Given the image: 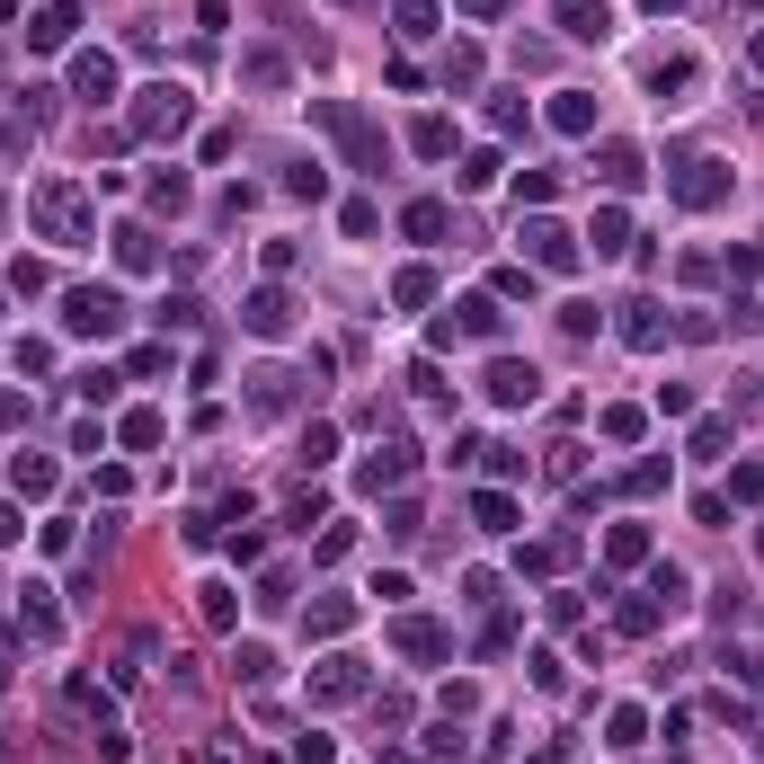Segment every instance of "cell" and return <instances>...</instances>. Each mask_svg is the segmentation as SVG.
Masks as SVG:
<instances>
[{"label": "cell", "mask_w": 764, "mask_h": 764, "mask_svg": "<svg viewBox=\"0 0 764 764\" xmlns=\"http://www.w3.org/2000/svg\"><path fill=\"white\" fill-rule=\"evenodd\" d=\"M312 125L329 133V143L346 152V169H374L383 178V161H391V143H383V125L356 107V98H312Z\"/></svg>", "instance_id": "1"}, {"label": "cell", "mask_w": 764, "mask_h": 764, "mask_svg": "<svg viewBox=\"0 0 764 764\" xmlns=\"http://www.w3.org/2000/svg\"><path fill=\"white\" fill-rule=\"evenodd\" d=\"M27 214H36V232L54 240V249H90V187H72V178H45L36 196H27Z\"/></svg>", "instance_id": "2"}, {"label": "cell", "mask_w": 764, "mask_h": 764, "mask_svg": "<svg viewBox=\"0 0 764 764\" xmlns=\"http://www.w3.org/2000/svg\"><path fill=\"white\" fill-rule=\"evenodd\" d=\"M187 125H196L187 81H152V90H133V116H125V133H133V143H178Z\"/></svg>", "instance_id": "3"}, {"label": "cell", "mask_w": 764, "mask_h": 764, "mask_svg": "<svg viewBox=\"0 0 764 764\" xmlns=\"http://www.w3.org/2000/svg\"><path fill=\"white\" fill-rule=\"evenodd\" d=\"M729 187H738V169L729 161H684V169H667V196L684 204V214H712V204H729Z\"/></svg>", "instance_id": "4"}, {"label": "cell", "mask_w": 764, "mask_h": 764, "mask_svg": "<svg viewBox=\"0 0 764 764\" xmlns=\"http://www.w3.org/2000/svg\"><path fill=\"white\" fill-rule=\"evenodd\" d=\"M62 329H72V338H116V329H125V294H116V285L62 294Z\"/></svg>", "instance_id": "5"}, {"label": "cell", "mask_w": 764, "mask_h": 764, "mask_svg": "<svg viewBox=\"0 0 764 764\" xmlns=\"http://www.w3.org/2000/svg\"><path fill=\"white\" fill-rule=\"evenodd\" d=\"M516 240H525V258L551 267V275H569V267H578V232H569V223H551V214H525Z\"/></svg>", "instance_id": "6"}, {"label": "cell", "mask_w": 764, "mask_h": 764, "mask_svg": "<svg viewBox=\"0 0 764 764\" xmlns=\"http://www.w3.org/2000/svg\"><path fill=\"white\" fill-rule=\"evenodd\" d=\"M436 338H445V346H454V338H480V346H498V338H507V312H498V294H471V303H454V320H445Z\"/></svg>", "instance_id": "7"}, {"label": "cell", "mask_w": 764, "mask_h": 764, "mask_svg": "<svg viewBox=\"0 0 764 764\" xmlns=\"http://www.w3.org/2000/svg\"><path fill=\"white\" fill-rule=\"evenodd\" d=\"M391 649L419 658V667H436V658H454V632H445V622H427V613H400V622H391Z\"/></svg>", "instance_id": "8"}, {"label": "cell", "mask_w": 764, "mask_h": 764, "mask_svg": "<svg viewBox=\"0 0 764 764\" xmlns=\"http://www.w3.org/2000/svg\"><path fill=\"white\" fill-rule=\"evenodd\" d=\"M409 471H419V454H409V445H374V454L356 462V490H365V498H383V490H409Z\"/></svg>", "instance_id": "9"}, {"label": "cell", "mask_w": 764, "mask_h": 764, "mask_svg": "<svg viewBox=\"0 0 764 764\" xmlns=\"http://www.w3.org/2000/svg\"><path fill=\"white\" fill-rule=\"evenodd\" d=\"M72 27H81V0H36L27 45H36V54H62V45H72Z\"/></svg>", "instance_id": "10"}, {"label": "cell", "mask_w": 764, "mask_h": 764, "mask_svg": "<svg viewBox=\"0 0 764 764\" xmlns=\"http://www.w3.org/2000/svg\"><path fill=\"white\" fill-rule=\"evenodd\" d=\"M490 400H498V409H533V400H542V374L516 365V356H490Z\"/></svg>", "instance_id": "11"}, {"label": "cell", "mask_w": 764, "mask_h": 764, "mask_svg": "<svg viewBox=\"0 0 764 764\" xmlns=\"http://www.w3.org/2000/svg\"><path fill=\"white\" fill-rule=\"evenodd\" d=\"M240 320H249V338H294V294L285 285H258Z\"/></svg>", "instance_id": "12"}, {"label": "cell", "mask_w": 764, "mask_h": 764, "mask_svg": "<svg viewBox=\"0 0 764 764\" xmlns=\"http://www.w3.org/2000/svg\"><path fill=\"white\" fill-rule=\"evenodd\" d=\"M116 81H125V72H116V54H107V45L72 54V90H81L90 107H107V98H116Z\"/></svg>", "instance_id": "13"}, {"label": "cell", "mask_w": 764, "mask_h": 764, "mask_svg": "<svg viewBox=\"0 0 764 764\" xmlns=\"http://www.w3.org/2000/svg\"><path fill=\"white\" fill-rule=\"evenodd\" d=\"M365 693V658H320L312 667V703H356Z\"/></svg>", "instance_id": "14"}, {"label": "cell", "mask_w": 764, "mask_h": 764, "mask_svg": "<svg viewBox=\"0 0 764 764\" xmlns=\"http://www.w3.org/2000/svg\"><path fill=\"white\" fill-rule=\"evenodd\" d=\"M551 19H561L569 45H604V36H613V10H604V0H561Z\"/></svg>", "instance_id": "15"}, {"label": "cell", "mask_w": 764, "mask_h": 764, "mask_svg": "<svg viewBox=\"0 0 764 764\" xmlns=\"http://www.w3.org/2000/svg\"><path fill=\"white\" fill-rule=\"evenodd\" d=\"M703 81V62L693 54H667V62H649V90H658V107H684V90Z\"/></svg>", "instance_id": "16"}, {"label": "cell", "mask_w": 764, "mask_h": 764, "mask_svg": "<svg viewBox=\"0 0 764 764\" xmlns=\"http://www.w3.org/2000/svg\"><path fill=\"white\" fill-rule=\"evenodd\" d=\"M249 409H258V419H275V409H294V374H285V365L249 374Z\"/></svg>", "instance_id": "17"}, {"label": "cell", "mask_w": 764, "mask_h": 764, "mask_svg": "<svg viewBox=\"0 0 764 764\" xmlns=\"http://www.w3.org/2000/svg\"><path fill=\"white\" fill-rule=\"evenodd\" d=\"M596 178H604V187H640L649 169H640V152H632V143H596Z\"/></svg>", "instance_id": "18"}, {"label": "cell", "mask_w": 764, "mask_h": 764, "mask_svg": "<svg viewBox=\"0 0 764 764\" xmlns=\"http://www.w3.org/2000/svg\"><path fill=\"white\" fill-rule=\"evenodd\" d=\"M551 125H561V133H596V98L587 90H551Z\"/></svg>", "instance_id": "19"}, {"label": "cell", "mask_w": 764, "mask_h": 764, "mask_svg": "<svg viewBox=\"0 0 764 764\" xmlns=\"http://www.w3.org/2000/svg\"><path fill=\"white\" fill-rule=\"evenodd\" d=\"M604 561H613V569H640V561H649V525H613V533H604Z\"/></svg>", "instance_id": "20"}, {"label": "cell", "mask_w": 764, "mask_h": 764, "mask_svg": "<svg viewBox=\"0 0 764 764\" xmlns=\"http://www.w3.org/2000/svg\"><path fill=\"white\" fill-rule=\"evenodd\" d=\"M346 622H356V604H346V596H320V604L303 613V632H312V640H338Z\"/></svg>", "instance_id": "21"}, {"label": "cell", "mask_w": 764, "mask_h": 764, "mask_svg": "<svg viewBox=\"0 0 764 764\" xmlns=\"http://www.w3.org/2000/svg\"><path fill=\"white\" fill-rule=\"evenodd\" d=\"M587 240H596V258H622V240H632V223H622V204H596Z\"/></svg>", "instance_id": "22"}, {"label": "cell", "mask_w": 764, "mask_h": 764, "mask_svg": "<svg viewBox=\"0 0 764 764\" xmlns=\"http://www.w3.org/2000/svg\"><path fill=\"white\" fill-rule=\"evenodd\" d=\"M10 490H19V498H54V462H45V454H19V462H10Z\"/></svg>", "instance_id": "23"}, {"label": "cell", "mask_w": 764, "mask_h": 764, "mask_svg": "<svg viewBox=\"0 0 764 764\" xmlns=\"http://www.w3.org/2000/svg\"><path fill=\"white\" fill-rule=\"evenodd\" d=\"M19 632H27V640H62V613L45 604V587H27V604H19Z\"/></svg>", "instance_id": "24"}, {"label": "cell", "mask_w": 764, "mask_h": 764, "mask_svg": "<svg viewBox=\"0 0 764 764\" xmlns=\"http://www.w3.org/2000/svg\"><path fill=\"white\" fill-rule=\"evenodd\" d=\"M667 329H675V320H667L658 303H632V320H622V338H632V346H667Z\"/></svg>", "instance_id": "25"}, {"label": "cell", "mask_w": 764, "mask_h": 764, "mask_svg": "<svg viewBox=\"0 0 764 764\" xmlns=\"http://www.w3.org/2000/svg\"><path fill=\"white\" fill-rule=\"evenodd\" d=\"M240 81H249V90H285V54L249 45V54H240Z\"/></svg>", "instance_id": "26"}, {"label": "cell", "mask_w": 764, "mask_h": 764, "mask_svg": "<svg viewBox=\"0 0 764 764\" xmlns=\"http://www.w3.org/2000/svg\"><path fill=\"white\" fill-rule=\"evenodd\" d=\"M116 436H125L133 454H152V445L169 436V419H161V409H125V427H116Z\"/></svg>", "instance_id": "27"}, {"label": "cell", "mask_w": 764, "mask_h": 764, "mask_svg": "<svg viewBox=\"0 0 764 764\" xmlns=\"http://www.w3.org/2000/svg\"><path fill=\"white\" fill-rule=\"evenodd\" d=\"M409 152H419V161H445V152H454V125H445V116H419V125H409Z\"/></svg>", "instance_id": "28"}, {"label": "cell", "mask_w": 764, "mask_h": 764, "mask_svg": "<svg viewBox=\"0 0 764 764\" xmlns=\"http://www.w3.org/2000/svg\"><path fill=\"white\" fill-rule=\"evenodd\" d=\"M400 232L436 249V240H445V204H436V196H419V204H409V214H400Z\"/></svg>", "instance_id": "29"}, {"label": "cell", "mask_w": 764, "mask_h": 764, "mask_svg": "<svg viewBox=\"0 0 764 764\" xmlns=\"http://www.w3.org/2000/svg\"><path fill=\"white\" fill-rule=\"evenodd\" d=\"M471 516H480V533H516V498H507V490H480Z\"/></svg>", "instance_id": "30"}, {"label": "cell", "mask_w": 764, "mask_h": 764, "mask_svg": "<svg viewBox=\"0 0 764 764\" xmlns=\"http://www.w3.org/2000/svg\"><path fill=\"white\" fill-rule=\"evenodd\" d=\"M161 249H152V232L143 223H116V267H152Z\"/></svg>", "instance_id": "31"}, {"label": "cell", "mask_w": 764, "mask_h": 764, "mask_svg": "<svg viewBox=\"0 0 764 764\" xmlns=\"http://www.w3.org/2000/svg\"><path fill=\"white\" fill-rule=\"evenodd\" d=\"M427 294H436V275H427V267H400V275H391V303H400V312H419Z\"/></svg>", "instance_id": "32"}, {"label": "cell", "mask_w": 764, "mask_h": 764, "mask_svg": "<svg viewBox=\"0 0 764 764\" xmlns=\"http://www.w3.org/2000/svg\"><path fill=\"white\" fill-rule=\"evenodd\" d=\"M232 675H240V684H267V675H275L267 640H240V649H232Z\"/></svg>", "instance_id": "33"}, {"label": "cell", "mask_w": 764, "mask_h": 764, "mask_svg": "<svg viewBox=\"0 0 764 764\" xmlns=\"http://www.w3.org/2000/svg\"><path fill=\"white\" fill-rule=\"evenodd\" d=\"M667 471H675V462L649 454V462H632V480H622V490H632V498H658V490H667Z\"/></svg>", "instance_id": "34"}, {"label": "cell", "mask_w": 764, "mask_h": 764, "mask_svg": "<svg viewBox=\"0 0 764 764\" xmlns=\"http://www.w3.org/2000/svg\"><path fill=\"white\" fill-rule=\"evenodd\" d=\"M152 214H187V178H178V169L152 178Z\"/></svg>", "instance_id": "35"}, {"label": "cell", "mask_w": 764, "mask_h": 764, "mask_svg": "<svg viewBox=\"0 0 764 764\" xmlns=\"http://www.w3.org/2000/svg\"><path fill=\"white\" fill-rule=\"evenodd\" d=\"M285 187H294V196H312V204H320V196H329V169H320V161H294V169H285Z\"/></svg>", "instance_id": "36"}, {"label": "cell", "mask_w": 764, "mask_h": 764, "mask_svg": "<svg viewBox=\"0 0 764 764\" xmlns=\"http://www.w3.org/2000/svg\"><path fill=\"white\" fill-rule=\"evenodd\" d=\"M72 712H81V720H98V729L116 720V703H107V693H98V684H72Z\"/></svg>", "instance_id": "37"}, {"label": "cell", "mask_w": 764, "mask_h": 764, "mask_svg": "<svg viewBox=\"0 0 764 764\" xmlns=\"http://www.w3.org/2000/svg\"><path fill=\"white\" fill-rule=\"evenodd\" d=\"M400 36H436V0H400Z\"/></svg>", "instance_id": "38"}, {"label": "cell", "mask_w": 764, "mask_h": 764, "mask_svg": "<svg viewBox=\"0 0 764 764\" xmlns=\"http://www.w3.org/2000/svg\"><path fill=\"white\" fill-rule=\"evenodd\" d=\"M338 454V427H303V471H320Z\"/></svg>", "instance_id": "39"}, {"label": "cell", "mask_w": 764, "mask_h": 764, "mask_svg": "<svg viewBox=\"0 0 764 764\" xmlns=\"http://www.w3.org/2000/svg\"><path fill=\"white\" fill-rule=\"evenodd\" d=\"M720 667H729L738 684H764V649H720Z\"/></svg>", "instance_id": "40"}, {"label": "cell", "mask_w": 764, "mask_h": 764, "mask_svg": "<svg viewBox=\"0 0 764 764\" xmlns=\"http://www.w3.org/2000/svg\"><path fill=\"white\" fill-rule=\"evenodd\" d=\"M445 81H454V90H471V81H480V54H471V45H454V54H445Z\"/></svg>", "instance_id": "41"}, {"label": "cell", "mask_w": 764, "mask_h": 764, "mask_svg": "<svg viewBox=\"0 0 764 764\" xmlns=\"http://www.w3.org/2000/svg\"><path fill=\"white\" fill-rule=\"evenodd\" d=\"M490 178H498V152H471V161L454 169V187H490Z\"/></svg>", "instance_id": "42"}, {"label": "cell", "mask_w": 764, "mask_h": 764, "mask_svg": "<svg viewBox=\"0 0 764 764\" xmlns=\"http://www.w3.org/2000/svg\"><path fill=\"white\" fill-rule=\"evenodd\" d=\"M10 294H45V258H10Z\"/></svg>", "instance_id": "43"}, {"label": "cell", "mask_w": 764, "mask_h": 764, "mask_svg": "<svg viewBox=\"0 0 764 764\" xmlns=\"http://www.w3.org/2000/svg\"><path fill=\"white\" fill-rule=\"evenodd\" d=\"M498 303H533V267H498Z\"/></svg>", "instance_id": "44"}, {"label": "cell", "mask_w": 764, "mask_h": 764, "mask_svg": "<svg viewBox=\"0 0 764 764\" xmlns=\"http://www.w3.org/2000/svg\"><path fill=\"white\" fill-rule=\"evenodd\" d=\"M640 729H649L640 712H613V720H604V747H640Z\"/></svg>", "instance_id": "45"}, {"label": "cell", "mask_w": 764, "mask_h": 764, "mask_svg": "<svg viewBox=\"0 0 764 764\" xmlns=\"http://www.w3.org/2000/svg\"><path fill=\"white\" fill-rule=\"evenodd\" d=\"M729 498H747V507L764 498V462H738V471H729Z\"/></svg>", "instance_id": "46"}, {"label": "cell", "mask_w": 764, "mask_h": 764, "mask_svg": "<svg viewBox=\"0 0 764 764\" xmlns=\"http://www.w3.org/2000/svg\"><path fill=\"white\" fill-rule=\"evenodd\" d=\"M729 436H738L729 419H703V427H693V454H729Z\"/></svg>", "instance_id": "47"}, {"label": "cell", "mask_w": 764, "mask_h": 764, "mask_svg": "<svg viewBox=\"0 0 764 764\" xmlns=\"http://www.w3.org/2000/svg\"><path fill=\"white\" fill-rule=\"evenodd\" d=\"M551 187H561L551 169H525V178H516V204H551Z\"/></svg>", "instance_id": "48"}, {"label": "cell", "mask_w": 764, "mask_h": 764, "mask_svg": "<svg viewBox=\"0 0 764 764\" xmlns=\"http://www.w3.org/2000/svg\"><path fill=\"white\" fill-rule=\"evenodd\" d=\"M490 125H498V133H525V98L498 90V98H490Z\"/></svg>", "instance_id": "49"}, {"label": "cell", "mask_w": 764, "mask_h": 764, "mask_svg": "<svg viewBox=\"0 0 764 764\" xmlns=\"http://www.w3.org/2000/svg\"><path fill=\"white\" fill-rule=\"evenodd\" d=\"M116 383H125V374H107V365H90V374H81V400L98 409V400H116Z\"/></svg>", "instance_id": "50"}, {"label": "cell", "mask_w": 764, "mask_h": 764, "mask_svg": "<svg viewBox=\"0 0 764 764\" xmlns=\"http://www.w3.org/2000/svg\"><path fill=\"white\" fill-rule=\"evenodd\" d=\"M294 764H338V747H329L320 729H303V738H294Z\"/></svg>", "instance_id": "51"}, {"label": "cell", "mask_w": 764, "mask_h": 764, "mask_svg": "<svg viewBox=\"0 0 764 764\" xmlns=\"http://www.w3.org/2000/svg\"><path fill=\"white\" fill-rule=\"evenodd\" d=\"M161 329H196V294H169L161 303Z\"/></svg>", "instance_id": "52"}, {"label": "cell", "mask_w": 764, "mask_h": 764, "mask_svg": "<svg viewBox=\"0 0 764 764\" xmlns=\"http://www.w3.org/2000/svg\"><path fill=\"white\" fill-rule=\"evenodd\" d=\"M454 10H462V19H507L516 0H454Z\"/></svg>", "instance_id": "53"}, {"label": "cell", "mask_w": 764, "mask_h": 764, "mask_svg": "<svg viewBox=\"0 0 764 764\" xmlns=\"http://www.w3.org/2000/svg\"><path fill=\"white\" fill-rule=\"evenodd\" d=\"M19 533H27V516H19L10 498H0V542H19Z\"/></svg>", "instance_id": "54"}, {"label": "cell", "mask_w": 764, "mask_h": 764, "mask_svg": "<svg viewBox=\"0 0 764 764\" xmlns=\"http://www.w3.org/2000/svg\"><path fill=\"white\" fill-rule=\"evenodd\" d=\"M640 10H649V19H675V10H684V0H640Z\"/></svg>", "instance_id": "55"}, {"label": "cell", "mask_w": 764, "mask_h": 764, "mask_svg": "<svg viewBox=\"0 0 764 764\" xmlns=\"http://www.w3.org/2000/svg\"><path fill=\"white\" fill-rule=\"evenodd\" d=\"M204 764H240V755H232V747H204Z\"/></svg>", "instance_id": "56"}, {"label": "cell", "mask_w": 764, "mask_h": 764, "mask_svg": "<svg viewBox=\"0 0 764 764\" xmlns=\"http://www.w3.org/2000/svg\"><path fill=\"white\" fill-rule=\"evenodd\" d=\"M747 409H764V391H747Z\"/></svg>", "instance_id": "57"}, {"label": "cell", "mask_w": 764, "mask_h": 764, "mask_svg": "<svg viewBox=\"0 0 764 764\" xmlns=\"http://www.w3.org/2000/svg\"><path fill=\"white\" fill-rule=\"evenodd\" d=\"M755 561H764V533H755Z\"/></svg>", "instance_id": "58"}, {"label": "cell", "mask_w": 764, "mask_h": 764, "mask_svg": "<svg viewBox=\"0 0 764 764\" xmlns=\"http://www.w3.org/2000/svg\"><path fill=\"white\" fill-rule=\"evenodd\" d=\"M755 10H764V0H755Z\"/></svg>", "instance_id": "59"}]
</instances>
